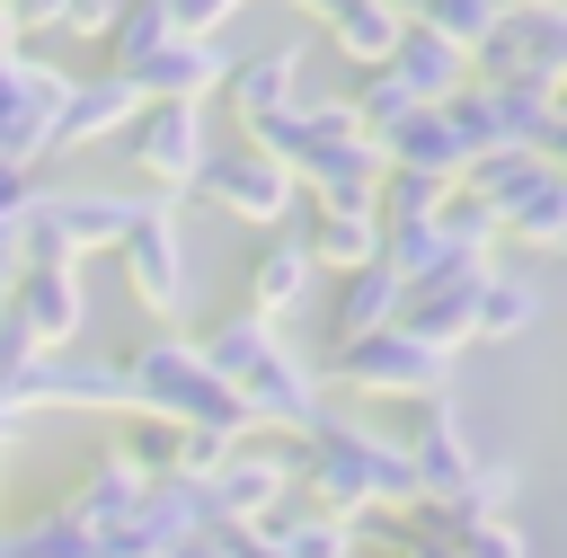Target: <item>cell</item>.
I'll return each instance as SVG.
<instances>
[{"instance_id": "cell-11", "label": "cell", "mask_w": 567, "mask_h": 558, "mask_svg": "<svg viewBox=\"0 0 567 558\" xmlns=\"http://www.w3.org/2000/svg\"><path fill=\"white\" fill-rule=\"evenodd\" d=\"M115 266H124V292L168 328L177 310H186V239H177V204H142V221L115 239Z\"/></svg>"}, {"instance_id": "cell-43", "label": "cell", "mask_w": 567, "mask_h": 558, "mask_svg": "<svg viewBox=\"0 0 567 558\" xmlns=\"http://www.w3.org/2000/svg\"><path fill=\"white\" fill-rule=\"evenodd\" d=\"M284 9H292V18H301V27H328V18H337V9H346V0H284Z\"/></svg>"}, {"instance_id": "cell-15", "label": "cell", "mask_w": 567, "mask_h": 558, "mask_svg": "<svg viewBox=\"0 0 567 558\" xmlns=\"http://www.w3.org/2000/svg\"><path fill=\"white\" fill-rule=\"evenodd\" d=\"M9 319L27 328L35 354L80 345V328H89V283H80V266H18V283H9Z\"/></svg>"}, {"instance_id": "cell-30", "label": "cell", "mask_w": 567, "mask_h": 558, "mask_svg": "<svg viewBox=\"0 0 567 558\" xmlns=\"http://www.w3.org/2000/svg\"><path fill=\"white\" fill-rule=\"evenodd\" d=\"M399 27H408V18H390L381 0H346V9L328 18V44H337L354 71H381V62H390V44H399Z\"/></svg>"}, {"instance_id": "cell-24", "label": "cell", "mask_w": 567, "mask_h": 558, "mask_svg": "<svg viewBox=\"0 0 567 558\" xmlns=\"http://www.w3.org/2000/svg\"><path fill=\"white\" fill-rule=\"evenodd\" d=\"M142 487H151V478H142V469H133V461H124L115 443H97V452H89V461L71 469V487H62L53 505H62V514H80L89 531H106V523H115V514H124V505H133Z\"/></svg>"}, {"instance_id": "cell-5", "label": "cell", "mask_w": 567, "mask_h": 558, "mask_svg": "<svg viewBox=\"0 0 567 558\" xmlns=\"http://www.w3.org/2000/svg\"><path fill=\"white\" fill-rule=\"evenodd\" d=\"M319 381H346L354 399H434V390H452V354L443 345H425V337H408L399 319L390 328H372V337H346V345H328V372Z\"/></svg>"}, {"instance_id": "cell-29", "label": "cell", "mask_w": 567, "mask_h": 558, "mask_svg": "<svg viewBox=\"0 0 567 558\" xmlns=\"http://www.w3.org/2000/svg\"><path fill=\"white\" fill-rule=\"evenodd\" d=\"M434 230H443V248H461V257H496V239H505V213H496L478 186H443V204H434Z\"/></svg>"}, {"instance_id": "cell-26", "label": "cell", "mask_w": 567, "mask_h": 558, "mask_svg": "<svg viewBox=\"0 0 567 558\" xmlns=\"http://www.w3.org/2000/svg\"><path fill=\"white\" fill-rule=\"evenodd\" d=\"M0 558H106V549H97V531H89L80 514H62V505H35V514L0 523Z\"/></svg>"}, {"instance_id": "cell-6", "label": "cell", "mask_w": 567, "mask_h": 558, "mask_svg": "<svg viewBox=\"0 0 567 558\" xmlns=\"http://www.w3.org/2000/svg\"><path fill=\"white\" fill-rule=\"evenodd\" d=\"M443 115L470 133V151H540L549 115H558V89H532V80H461L443 97Z\"/></svg>"}, {"instance_id": "cell-47", "label": "cell", "mask_w": 567, "mask_h": 558, "mask_svg": "<svg viewBox=\"0 0 567 558\" xmlns=\"http://www.w3.org/2000/svg\"><path fill=\"white\" fill-rule=\"evenodd\" d=\"M354 558H372V549H354Z\"/></svg>"}, {"instance_id": "cell-17", "label": "cell", "mask_w": 567, "mask_h": 558, "mask_svg": "<svg viewBox=\"0 0 567 558\" xmlns=\"http://www.w3.org/2000/svg\"><path fill=\"white\" fill-rule=\"evenodd\" d=\"M27 399H35V416L44 407H80V416H124L133 407V390H124V363L115 354H35V372H27Z\"/></svg>"}, {"instance_id": "cell-44", "label": "cell", "mask_w": 567, "mask_h": 558, "mask_svg": "<svg viewBox=\"0 0 567 558\" xmlns=\"http://www.w3.org/2000/svg\"><path fill=\"white\" fill-rule=\"evenodd\" d=\"M381 9H390V18H416V9H425V0H381Z\"/></svg>"}, {"instance_id": "cell-32", "label": "cell", "mask_w": 567, "mask_h": 558, "mask_svg": "<svg viewBox=\"0 0 567 558\" xmlns=\"http://www.w3.org/2000/svg\"><path fill=\"white\" fill-rule=\"evenodd\" d=\"M505 239H514V248H540V257H567V177H540V186L505 213Z\"/></svg>"}, {"instance_id": "cell-7", "label": "cell", "mask_w": 567, "mask_h": 558, "mask_svg": "<svg viewBox=\"0 0 567 558\" xmlns=\"http://www.w3.org/2000/svg\"><path fill=\"white\" fill-rule=\"evenodd\" d=\"M470 80H532V89H567V0L505 9V18L487 27V44H470Z\"/></svg>"}, {"instance_id": "cell-20", "label": "cell", "mask_w": 567, "mask_h": 558, "mask_svg": "<svg viewBox=\"0 0 567 558\" xmlns=\"http://www.w3.org/2000/svg\"><path fill=\"white\" fill-rule=\"evenodd\" d=\"M133 115H142V89H133L124 71L71 80V97H62V124H53V151H89V142H115Z\"/></svg>"}, {"instance_id": "cell-8", "label": "cell", "mask_w": 567, "mask_h": 558, "mask_svg": "<svg viewBox=\"0 0 567 558\" xmlns=\"http://www.w3.org/2000/svg\"><path fill=\"white\" fill-rule=\"evenodd\" d=\"M399 452H408V469H416V496H434V505H452V496L470 487V469L487 461L452 390H434V399H408V425H399Z\"/></svg>"}, {"instance_id": "cell-12", "label": "cell", "mask_w": 567, "mask_h": 558, "mask_svg": "<svg viewBox=\"0 0 567 558\" xmlns=\"http://www.w3.org/2000/svg\"><path fill=\"white\" fill-rule=\"evenodd\" d=\"M195 195L213 204V213H230V221H257V230H275V221H292V204H301V186H292V168H275L266 151H204V168H195Z\"/></svg>"}, {"instance_id": "cell-41", "label": "cell", "mask_w": 567, "mask_h": 558, "mask_svg": "<svg viewBox=\"0 0 567 558\" xmlns=\"http://www.w3.org/2000/svg\"><path fill=\"white\" fill-rule=\"evenodd\" d=\"M540 159H549V177H567V97H558V115H549V133H540Z\"/></svg>"}, {"instance_id": "cell-3", "label": "cell", "mask_w": 567, "mask_h": 558, "mask_svg": "<svg viewBox=\"0 0 567 558\" xmlns=\"http://www.w3.org/2000/svg\"><path fill=\"white\" fill-rule=\"evenodd\" d=\"M115 363H124V390H133V407H124V416L195 425V434H213V443H248V434H257V425H248V407L230 399V381H213V372H204L195 337L151 328V337H133Z\"/></svg>"}, {"instance_id": "cell-40", "label": "cell", "mask_w": 567, "mask_h": 558, "mask_svg": "<svg viewBox=\"0 0 567 558\" xmlns=\"http://www.w3.org/2000/svg\"><path fill=\"white\" fill-rule=\"evenodd\" d=\"M248 0H168V18H177V35H221L230 18H239Z\"/></svg>"}, {"instance_id": "cell-23", "label": "cell", "mask_w": 567, "mask_h": 558, "mask_svg": "<svg viewBox=\"0 0 567 558\" xmlns=\"http://www.w3.org/2000/svg\"><path fill=\"white\" fill-rule=\"evenodd\" d=\"M301 97V44L284 35V44H266V53H248V62H230V80H221V106L239 115V124H257V115H275V106H292Z\"/></svg>"}, {"instance_id": "cell-19", "label": "cell", "mask_w": 567, "mask_h": 558, "mask_svg": "<svg viewBox=\"0 0 567 558\" xmlns=\"http://www.w3.org/2000/svg\"><path fill=\"white\" fill-rule=\"evenodd\" d=\"M292 239L310 248L319 275H354V266L381 257V221L354 213V204H292Z\"/></svg>"}, {"instance_id": "cell-1", "label": "cell", "mask_w": 567, "mask_h": 558, "mask_svg": "<svg viewBox=\"0 0 567 558\" xmlns=\"http://www.w3.org/2000/svg\"><path fill=\"white\" fill-rule=\"evenodd\" d=\"M195 354H204V372H213V381H230V399L248 407V425H257V434H284V443H301V434L328 416V399H319V372L292 354L284 319L230 310V319H213V328L195 337Z\"/></svg>"}, {"instance_id": "cell-46", "label": "cell", "mask_w": 567, "mask_h": 558, "mask_svg": "<svg viewBox=\"0 0 567 558\" xmlns=\"http://www.w3.org/2000/svg\"><path fill=\"white\" fill-rule=\"evenodd\" d=\"M496 9H540V0H496Z\"/></svg>"}, {"instance_id": "cell-25", "label": "cell", "mask_w": 567, "mask_h": 558, "mask_svg": "<svg viewBox=\"0 0 567 558\" xmlns=\"http://www.w3.org/2000/svg\"><path fill=\"white\" fill-rule=\"evenodd\" d=\"M319 283V266H310V248L292 239V221H275V239L248 257V310L257 319H284V310H301V292Z\"/></svg>"}, {"instance_id": "cell-48", "label": "cell", "mask_w": 567, "mask_h": 558, "mask_svg": "<svg viewBox=\"0 0 567 558\" xmlns=\"http://www.w3.org/2000/svg\"><path fill=\"white\" fill-rule=\"evenodd\" d=\"M558 97H567V89H558Z\"/></svg>"}, {"instance_id": "cell-10", "label": "cell", "mask_w": 567, "mask_h": 558, "mask_svg": "<svg viewBox=\"0 0 567 558\" xmlns=\"http://www.w3.org/2000/svg\"><path fill=\"white\" fill-rule=\"evenodd\" d=\"M124 159L142 168V186H151V204H177V195H195V168H204V106H142L124 133Z\"/></svg>"}, {"instance_id": "cell-27", "label": "cell", "mask_w": 567, "mask_h": 558, "mask_svg": "<svg viewBox=\"0 0 567 558\" xmlns=\"http://www.w3.org/2000/svg\"><path fill=\"white\" fill-rule=\"evenodd\" d=\"M390 319H399V275H390L381 257L354 266V275H337V319H328L337 345H346V337H372V328H390Z\"/></svg>"}, {"instance_id": "cell-22", "label": "cell", "mask_w": 567, "mask_h": 558, "mask_svg": "<svg viewBox=\"0 0 567 558\" xmlns=\"http://www.w3.org/2000/svg\"><path fill=\"white\" fill-rule=\"evenodd\" d=\"M381 159H390V168H416V177H443V186H461L478 151H470V133H461L443 106H416V115H408V124L381 142Z\"/></svg>"}, {"instance_id": "cell-31", "label": "cell", "mask_w": 567, "mask_h": 558, "mask_svg": "<svg viewBox=\"0 0 567 558\" xmlns=\"http://www.w3.org/2000/svg\"><path fill=\"white\" fill-rule=\"evenodd\" d=\"M168 35H177L168 0H115V18H106V71H133V62L159 53Z\"/></svg>"}, {"instance_id": "cell-2", "label": "cell", "mask_w": 567, "mask_h": 558, "mask_svg": "<svg viewBox=\"0 0 567 558\" xmlns=\"http://www.w3.org/2000/svg\"><path fill=\"white\" fill-rule=\"evenodd\" d=\"M292 487H301V505L346 514V523H363V514H408V505H416V469H408L399 434H372V425H354V416H337V407L292 443Z\"/></svg>"}, {"instance_id": "cell-38", "label": "cell", "mask_w": 567, "mask_h": 558, "mask_svg": "<svg viewBox=\"0 0 567 558\" xmlns=\"http://www.w3.org/2000/svg\"><path fill=\"white\" fill-rule=\"evenodd\" d=\"M168 558H275V549H266L248 523H195V531H186Z\"/></svg>"}, {"instance_id": "cell-13", "label": "cell", "mask_w": 567, "mask_h": 558, "mask_svg": "<svg viewBox=\"0 0 567 558\" xmlns=\"http://www.w3.org/2000/svg\"><path fill=\"white\" fill-rule=\"evenodd\" d=\"M487 266H496V257H461V266H443V275H425V283H399V328L425 337V345H443V354H461L470 328H478V283H487Z\"/></svg>"}, {"instance_id": "cell-34", "label": "cell", "mask_w": 567, "mask_h": 558, "mask_svg": "<svg viewBox=\"0 0 567 558\" xmlns=\"http://www.w3.org/2000/svg\"><path fill=\"white\" fill-rule=\"evenodd\" d=\"M18 35H106L115 0H9Z\"/></svg>"}, {"instance_id": "cell-18", "label": "cell", "mask_w": 567, "mask_h": 558, "mask_svg": "<svg viewBox=\"0 0 567 558\" xmlns=\"http://www.w3.org/2000/svg\"><path fill=\"white\" fill-rule=\"evenodd\" d=\"M381 168H390L381 142L372 133H346V142H310L301 168H292V186H301V204H354V213H372Z\"/></svg>"}, {"instance_id": "cell-39", "label": "cell", "mask_w": 567, "mask_h": 558, "mask_svg": "<svg viewBox=\"0 0 567 558\" xmlns=\"http://www.w3.org/2000/svg\"><path fill=\"white\" fill-rule=\"evenodd\" d=\"M44 186H53L44 168H27V159H0V221L18 230V221H27L35 204H44Z\"/></svg>"}, {"instance_id": "cell-16", "label": "cell", "mask_w": 567, "mask_h": 558, "mask_svg": "<svg viewBox=\"0 0 567 558\" xmlns=\"http://www.w3.org/2000/svg\"><path fill=\"white\" fill-rule=\"evenodd\" d=\"M284 496H292V443H275V452L230 443V452L213 461V478H204L213 523H257V514H275Z\"/></svg>"}, {"instance_id": "cell-14", "label": "cell", "mask_w": 567, "mask_h": 558, "mask_svg": "<svg viewBox=\"0 0 567 558\" xmlns=\"http://www.w3.org/2000/svg\"><path fill=\"white\" fill-rule=\"evenodd\" d=\"M124 80L142 89V106H204V97H221V80H230V44H221V35H168V44L142 53Z\"/></svg>"}, {"instance_id": "cell-21", "label": "cell", "mask_w": 567, "mask_h": 558, "mask_svg": "<svg viewBox=\"0 0 567 558\" xmlns=\"http://www.w3.org/2000/svg\"><path fill=\"white\" fill-rule=\"evenodd\" d=\"M381 71H390V80H399V89H408L416 106H443V97H452V89L470 80V53H461L452 35H434V27H416V18H408Z\"/></svg>"}, {"instance_id": "cell-9", "label": "cell", "mask_w": 567, "mask_h": 558, "mask_svg": "<svg viewBox=\"0 0 567 558\" xmlns=\"http://www.w3.org/2000/svg\"><path fill=\"white\" fill-rule=\"evenodd\" d=\"M62 97H71V80H62L53 62H35V53L0 44V159H27V168H44V159H53Z\"/></svg>"}, {"instance_id": "cell-37", "label": "cell", "mask_w": 567, "mask_h": 558, "mask_svg": "<svg viewBox=\"0 0 567 558\" xmlns=\"http://www.w3.org/2000/svg\"><path fill=\"white\" fill-rule=\"evenodd\" d=\"M514 487H523V469H514V461H496V452H487V461H478V469H470V487H461V496H452V514H514Z\"/></svg>"}, {"instance_id": "cell-4", "label": "cell", "mask_w": 567, "mask_h": 558, "mask_svg": "<svg viewBox=\"0 0 567 558\" xmlns=\"http://www.w3.org/2000/svg\"><path fill=\"white\" fill-rule=\"evenodd\" d=\"M151 195H124V186H44V204L18 221V248L27 266H89V257H115V239L142 221Z\"/></svg>"}, {"instance_id": "cell-45", "label": "cell", "mask_w": 567, "mask_h": 558, "mask_svg": "<svg viewBox=\"0 0 567 558\" xmlns=\"http://www.w3.org/2000/svg\"><path fill=\"white\" fill-rule=\"evenodd\" d=\"M0 44H18V18H9V0H0Z\"/></svg>"}, {"instance_id": "cell-42", "label": "cell", "mask_w": 567, "mask_h": 558, "mask_svg": "<svg viewBox=\"0 0 567 558\" xmlns=\"http://www.w3.org/2000/svg\"><path fill=\"white\" fill-rule=\"evenodd\" d=\"M18 266H27V248H18V230L0 221V310H9V283H18Z\"/></svg>"}, {"instance_id": "cell-35", "label": "cell", "mask_w": 567, "mask_h": 558, "mask_svg": "<svg viewBox=\"0 0 567 558\" xmlns=\"http://www.w3.org/2000/svg\"><path fill=\"white\" fill-rule=\"evenodd\" d=\"M346 106H354V124H363V133H372V142H390V133H399V124H408V115H416V97H408V89H399V80H390V71H363V80H354V97H346Z\"/></svg>"}, {"instance_id": "cell-28", "label": "cell", "mask_w": 567, "mask_h": 558, "mask_svg": "<svg viewBox=\"0 0 567 558\" xmlns=\"http://www.w3.org/2000/svg\"><path fill=\"white\" fill-rule=\"evenodd\" d=\"M532 328H540V283H523V275H496V266H487L470 345H514V337H532Z\"/></svg>"}, {"instance_id": "cell-33", "label": "cell", "mask_w": 567, "mask_h": 558, "mask_svg": "<svg viewBox=\"0 0 567 558\" xmlns=\"http://www.w3.org/2000/svg\"><path fill=\"white\" fill-rule=\"evenodd\" d=\"M540 177H549V159H540V151H487V159H470V177H461V186H478L496 213H514Z\"/></svg>"}, {"instance_id": "cell-36", "label": "cell", "mask_w": 567, "mask_h": 558, "mask_svg": "<svg viewBox=\"0 0 567 558\" xmlns=\"http://www.w3.org/2000/svg\"><path fill=\"white\" fill-rule=\"evenodd\" d=\"M496 18H505L496 0H425V9H416V27H434V35H452L461 53H470V44H487V27H496Z\"/></svg>"}]
</instances>
